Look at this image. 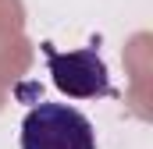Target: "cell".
<instances>
[{
  "label": "cell",
  "mask_w": 153,
  "mask_h": 149,
  "mask_svg": "<svg viewBox=\"0 0 153 149\" xmlns=\"http://www.w3.org/2000/svg\"><path fill=\"white\" fill-rule=\"evenodd\" d=\"M22 149H96V131L68 103H36L22 121Z\"/></svg>",
  "instance_id": "obj_1"
},
{
  "label": "cell",
  "mask_w": 153,
  "mask_h": 149,
  "mask_svg": "<svg viewBox=\"0 0 153 149\" xmlns=\"http://www.w3.org/2000/svg\"><path fill=\"white\" fill-rule=\"evenodd\" d=\"M43 53H46L50 74H53V85H57L61 92H68V96H75V100L114 96L107 64H103V57L96 53V46L61 53V50H53V43H43Z\"/></svg>",
  "instance_id": "obj_2"
}]
</instances>
